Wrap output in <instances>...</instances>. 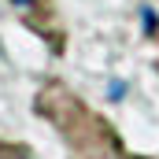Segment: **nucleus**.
I'll return each mask as SVG.
<instances>
[{
	"label": "nucleus",
	"mask_w": 159,
	"mask_h": 159,
	"mask_svg": "<svg viewBox=\"0 0 159 159\" xmlns=\"http://www.w3.org/2000/svg\"><path fill=\"white\" fill-rule=\"evenodd\" d=\"M122 93H126V85L122 81H111V100H122Z\"/></svg>",
	"instance_id": "obj_1"
}]
</instances>
